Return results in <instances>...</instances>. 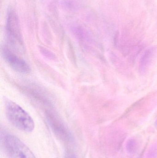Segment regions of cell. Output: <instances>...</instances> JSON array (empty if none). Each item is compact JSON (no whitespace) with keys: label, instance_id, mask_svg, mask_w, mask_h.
Wrapping results in <instances>:
<instances>
[{"label":"cell","instance_id":"6da1fadb","mask_svg":"<svg viewBox=\"0 0 157 158\" xmlns=\"http://www.w3.org/2000/svg\"><path fill=\"white\" fill-rule=\"evenodd\" d=\"M6 113L12 125L25 132H31L35 123L30 115L14 102L9 101L6 105Z\"/></svg>","mask_w":157,"mask_h":158},{"label":"cell","instance_id":"7a4b0ae2","mask_svg":"<svg viewBox=\"0 0 157 158\" xmlns=\"http://www.w3.org/2000/svg\"><path fill=\"white\" fill-rule=\"evenodd\" d=\"M2 145L8 158H36L30 149L14 135L10 134L4 135Z\"/></svg>","mask_w":157,"mask_h":158},{"label":"cell","instance_id":"3957f363","mask_svg":"<svg viewBox=\"0 0 157 158\" xmlns=\"http://www.w3.org/2000/svg\"><path fill=\"white\" fill-rule=\"evenodd\" d=\"M7 31L10 43L19 49L22 48V40L18 19L14 12L8 15L7 22Z\"/></svg>","mask_w":157,"mask_h":158},{"label":"cell","instance_id":"277c9868","mask_svg":"<svg viewBox=\"0 0 157 158\" xmlns=\"http://www.w3.org/2000/svg\"><path fill=\"white\" fill-rule=\"evenodd\" d=\"M47 120L50 126L55 135L65 142H71L72 136L66 126L55 115L50 113L47 115Z\"/></svg>","mask_w":157,"mask_h":158},{"label":"cell","instance_id":"5b68a950","mask_svg":"<svg viewBox=\"0 0 157 158\" xmlns=\"http://www.w3.org/2000/svg\"><path fill=\"white\" fill-rule=\"evenodd\" d=\"M4 58L11 68L17 72L28 73L30 71V67L22 58L14 53L9 48H4L3 50Z\"/></svg>","mask_w":157,"mask_h":158},{"label":"cell","instance_id":"8992f818","mask_svg":"<svg viewBox=\"0 0 157 158\" xmlns=\"http://www.w3.org/2000/svg\"><path fill=\"white\" fill-rule=\"evenodd\" d=\"M153 52L152 50H148L145 52L142 56L140 63V69L142 70V71H144L145 69L149 65L153 56Z\"/></svg>","mask_w":157,"mask_h":158},{"label":"cell","instance_id":"52a82bcc","mask_svg":"<svg viewBox=\"0 0 157 158\" xmlns=\"http://www.w3.org/2000/svg\"><path fill=\"white\" fill-rule=\"evenodd\" d=\"M64 158H77V157L72 152L70 151H66L65 154Z\"/></svg>","mask_w":157,"mask_h":158}]
</instances>
